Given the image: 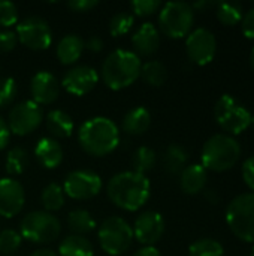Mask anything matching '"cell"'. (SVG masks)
<instances>
[{
	"label": "cell",
	"mask_w": 254,
	"mask_h": 256,
	"mask_svg": "<svg viewBox=\"0 0 254 256\" xmlns=\"http://www.w3.org/2000/svg\"><path fill=\"white\" fill-rule=\"evenodd\" d=\"M64 195L76 201L91 200L102 190V178L88 170H76L67 174L63 183Z\"/></svg>",
	"instance_id": "cell-12"
},
{
	"label": "cell",
	"mask_w": 254,
	"mask_h": 256,
	"mask_svg": "<svg viewBox=\"0 0 254 256\" xmlns=\"http://www.w3.org/2000/svg\"><path fill=\"white\" fill-rule=\"evenodd\" d=\"M157 164V154L153 148L150 147H139L133 152L132 159H130V165H132V171L145 176L147 172L153 171V168Z\"/></svg>",
	"instance_id": "cell-27"
},
{
	"label": "cell",
	"mask_w": 254,
	"mask_h": 256,
	"mask_svg": "<svg viewBox=\"0 0 254 256\" xmlns=\"http://www.w3.org/2000/svg\"><path fill=\"white\" fill-rule=\"evenodd\" d=\"M34 156L43 168L54 170L63 162V148L57 140L43 136L34 147Z\"/></svg>",
	"instance_id": "cell-19"
},
{
	"label": "cell",
	"mask_w": 254,
	"mask_h": 256,
	"mask_svg": "<svg viewBox=\"0 0 254 256\" xmlns=\"http://www.w3.org/2000/svg\"><path fill=\"white\" fill-rule=\"evenodd\" d=\"M18 93V87L13 78L10 76H3L0 78V108L9 106Z\"/></svg>",
	"instance_id": "cell-35"
},
{
	"label": "cell",
	"mask_w": 254,
	"mask_h": 256,
	"mask_svg": "<svg viewBox=\"0 0 254 256\" xmlns=\"http://www.w3.org/2000/svg\"><path fill=\"white\" fill-rule=\"evenodd\" d=\"M81 148L90 156L102 158L112 153L120 144V129L108 117H93L84 122L78 130Z\"/></svg>",
	"instance_id": "cell-2"
},
{
	"label": "cell",
	"mask_w": 254,
	"mask_h": 256,
	"mask_svg": "<svg viewBox=\"0 0 254 256\" xmlns=\"http://www.w3.org/2000/svg\"><path fill=\"white\" fill-rule=\"evenodd\" d=\"M102 48H103V40L100 36L93 34L87 40H84V50H88L91 52H100Z\"/></svg>",
	"instance_id": "cell-42"
},
{
	"label": "cell",
	"mask_w": 254,
	"mask_h": 256,
	"mask_svg": "<svg viewBox=\"0 0 254 256\" xmlns=\"http://www.w3.org/2000/svg\"><path fill=\"white\" fill-rule=\"evenodd\" d=\"M18 44V38H16V33L6 28V30H1L0 32V52H9L12 50H15Z\"/></svg>",
	"instance_id": "cell-38"
},
{
	"label": "cell",
	"mask_w": 254,
	"mask_h": 256,
	"mask_svg": "<svg viewBox=\"0 0 254 256\" xmlns=\"http://www.w3.org/2000/svg\"><path fill=\"white\" fill-rule=\"evenodd\" d=\"M97 4H99L97 0H70V2H67V6L75 12H88L93 8H96Z\"/></svg>",
	"instance_id": "cell-41"
},
{
	"label": "cell",
	"mask_w": 254,
	"mask_h": 256,
	"mask_svg": "<svg viewBox=\"0 0 254 256\" xmlns=\"http://www.w3.org/2000/svg\"><path fill=\"white\" fill-rule=\"evenodd\" d=\"M25 204V192L19 182L6 177L0 178V216L10 219L21 213Z\"/></svg>",
	"instance_id": "cell-16"
},
{
	"label": "cell",
	"mask_w": 254,
	"mask_h": 256,
	"mask_svg": "<svg viewBox=\"0 0 254 256\" xmlns=\"http://www.w3.org/2000/svg\"><path fill=\"white\" fill-rule=\"evenodd\" d=\"M28 166V153L22 147H13L9 150L4 162L6 172L9 176H19Z\"/></svg>",
	"instance_id": "cell-30"
},
{
	"label": "cell",
	"mask_w": 254,
	"mask_h": 256,
	"mask_svg": "<svg viewBox=\"0 0 254 256\" xmlns=\"http://www.w3.org/2000/svg\"><path fill=\"white\" fill-rule=\"evenodd\" d=\"M226 222L235 237L254 243V194H243L226 208Z\"/></svg>",
	"instance_id": "cell-5"
},
{
	"label": "cell",
	"mask_w": 254,
	"mask_h": 256,
	"mask_svg": "<svg viewBox=\"0 0 254 256\" xmlns=\"http://www.w3.org/2000/svg\"><path fill=\"white\" fill-rule=\"evenodd\" d=\"M241 30L244 33L246 38L249 39H254V8L250 9L247 14L243 15L241 20Z\"/></svg>",
	"instance_id": "cell-39"
},
{
	"label": "cell",
	"mask_w": 254,
	"mask_h": 256,
	"mask_svg": "<svg viewBox=\"0 0 254 256\" xmlns=\"http://www.w3.org/2000/svg\"><path fill=\"white\" fill-rule=\"evenodd\" d=\"M60 256H94V248L82 236H67L58 246Z\"/></svg>",
	"instance_id": "cell-24"
},
{
	"label": "cell",
	"mask_w": 254,
	"mask_h": 256,
	"mask_svg": "<svg viewBox=\"0 0 254 256\" xmlns=\"http://www.w3.org/2000/svg\"><path fill=\"white\" fill-rule=\"evenodd\" d=\"M10 140V130L7 128V123L0 117V150H3Z\"/></svg>",
	"instance_id": "cell-43"
},
{
	"label": "cell",
	"mask_w": 254,
	"mask_h": 256,
	"mask_svg": "<svg viewBox=\"0 0 254 256\" xmlns=\"http://www.w3.org/2000/svg\"><path fill=\"white\" fill-rule=\"evenodd\" d=\"M133 52L136 56H153L160 45V32L153 22H144L132 36Z\"/></svg>",
	"instance_id": "cell-18"
},
{
	"label": "cell",
	"mask_w": 254,
	"mask_h": 256,
	"mask_svg": "<svg viewBox=\"0 0 254 256\" xmlns=\"http://www.w3.org/2000/svg\"><path fill=\"white\" fill-rule=\"evenodd\" d=\"M97 237L99 244L105 254L118 256L130 249L133 243V230L123 218L112 216L103 220Z\"/></svg>",
	"instance_id": "cell-8"
},
{
	"label": "cell",
	"mask_w": 254,
	"mask_h": 256,
	"mask_svg": "<svg viewBox=\"0 0 254 256\" xmlns=\"http://www.w3.org/2000/svg\"><path fill=\"white\" fill-rule=\"evenodd\" d=\"M214 4H217V3L216 2H198L195 4H192V8H193V10L195 9H207V8L214 6Z\"/></svg>",
	"instance_id": "cell-45"
},
{
	"label": "cell",
	"mask_w": 254,
	"mask_h": 256,
	"mask_svg": "<svg viewBox=\"0 0 254 256\" xmlns=\"http://www.w3.org/2000/svg\"><path fill=\"white\" fill-rule=\"evenodd\" d=\"M189 154L180 144H171L163 154V168L168 174H181L187 166Z\"/></svg>",
	"instance_id": "cell-25"
},
{
	"label": "cell",
	"mask_w": 254,
	"mask_h": 256,
	"mask_svg": "<svg viewBox=\"0 0 254 256\" xmlns=\"http://www.w3.org/2000/svg\"><path fill=\"white\" fill-rule=\"evenodd\" d=\"M139 76L151 87H160L165 84L168 78V69L166 66L159 60H150L142 64Z\"/></svg>",
	"instance_id": "cell-28"
},
{
	"label": "cell",
	"mask_w": 254,
	"mask_h": 256,
	"mask_svg": "<svg viewBox=\"0 0 254 256\" xmlns=\"http://www.w3.org/2000/svg\"><path fill=\"white\" fill-rule=\"evenodd\" d=\"M30 256H57V255H55V252H54V250H51V249H39V250L33 252Z\"/></svg>",
	"instance_id": "cell-46"
},
{
	"label": "cell",
	"mask_w": 254,
	"mask_h": 256,
	"mask_svg": "<svg viewBox=\"0 0 254 256\" xmlns=\"http://www.w3.org/2000/svg\"><path fill=\"white\" fill-rule=\"evenodd\" d=\"M132 230L142 246H154L165 234V219L160 213L148 210L136 218Z\"/></svg>",
	"instance_id": "cell-15"
},
{
	"label": "cell",
	"mask_w": 254,
	"mask_h": 256,
	"mask_svg": "<svg viewBox=\"0 0 254 256\" xmlns=\"http://www.w3.org/2000/svg\"><path fill=\"white\" fill-rule=\"evenodd\" d=\"M241 147L240 142L229 135H214L211 136L202 148V166L208 171L214 172H225L235 166L240 160Z\"/></svg>",
	"instance_id": "cell-4"
},
{
	"label": "cell",
	"mask_w": 254,
	"mask_h": 256,
	"mask_svg": "<svg viewBox=\"0 0 254 256\" xmlns=\"http://www.w3.org/2000/svg\"><path fill=\"white\" fill-rule=\"evenodd\" d=\"M135 24V16L133 14L130 12H118L115 14L111 21H109V33L114 36V38H118V36H123V34H127L132 27Z\"/></svg>",
	"instance_id": "cell-33"
},
{
	"label": "cell",
	"mask_w": 254,
	"mask_h": 256,
	"mask_svg": "<svg viewBox=\"0 0 254 256\" xmlns=\"http://www.w3.org/2000/svg\"><path fill=\"white\" fill-rule=\"evenodd\" d=\"M214 117L223 130L234 135L243 134L252 123L250 111L231 94L220 96L214 106Z\"/></svg>",
	"instance_id": "cell-9"
},
{
	"label": "cell",
	"mask_w": 254,
	"mask_h": 256,
	"mask_svg": "<svg viewBox=\"0 0 254 256\" xmlns=\"http://www.w3.org/2000/svg\"><path fill=\"white\" fill-rule=\"evenodd\" d=\"M84 51V39L75 33L66 34L57 45L55 54L61 64H73L76 63Z\"/></svg>",
	"instance_id": "cell-21"
},
{
	"label": "cell",
	"mask_w": 254,
	"mask_h": 256,
	"mask_svg": "<svg viewBox=\"0 0 254 256\" xmlns=\"http://www.w3.org/2000/svg\"><path fill=\"white\" fill-rule=\"evenodd\" d=\"M186 51L189 58L199 66L211 63L217 52V40L214 33L204 27L190 32L186 40Z\"/></svg>",
	"instance_id": "cell-13"
},
{
	"label": "cell",
	"mask_w": 254,
	"mask_h": 256,
	"mask_svg": "<svg viewBox=\"0 0 254 256\" xmlns=\"http://www.w3.org/2000/svg\"><path fill=\"white\" fill-rule=\"evenodd\" d=\"M195 10L186 2H169L162 6L159 14V27L171 39H181L192 32Z\"/></svg>",
	"instance_id": "cell-6"
},
{
	"label": "cell",
	"mask_w": 254,
	"mask_h": 256,
	"mask_svg": "<svg viewBox=\"0 0 254 256\" xmlns=\"http://www.w3.org/2000/svg\"><path fill=\"white\" fill-rule=\"evenodd\" d=\"M99 82V74L88 64H78L66 70L61 80L63 88L73 96H84Z\"/></svg>",
	"instance_id": "cell-14"
},
{
	"label": "cell",
	"mask_w": 254,
	"mask_h": 256,
	"mask_svg": "<svg viewBox=\"0 0 254 256\" xmlns=\"http://www.w3.org/2000/svg\"><path fill=\"white\" fill-rule=\"evenodd\" d=\"M22 237L15 230H3L0 232V255H12L21 246Z\"/></svg>",
	"instance_id": "cell-34"
},
{
	"label": "cell",
	"mask_w": 254,
	"mask_h": 256,
	"mask_svg": "<svg viewBox=\"0 0 254 256\" xmlns=\"http://www.w3.org/2000/svg\"><path fill=\"white\" fill-rule=\"evenodd\" d=\"M67 225H69V230L75 236H82L84 237L85 234H90L91 231H94L96 220L87 210L78 208V210H73V212L69 213Z\"/></svg>",
	"instance_id": "cell-26"
},
{
	"label": "cell",
	"mask_w": 254,
	"mask_h": 256,
	"mask_svg": "<svg viewBox=\"0 0 254 256\" xmlns=\"http://www.w3.org/2000/svg\"><path fill=\"white\" fill-rule=\"evenodd\" d=\"M130 6L135 15L150 16L162 8V3L159 0H133Z\"/></svg>",
	"instance_id": "cell-37"
},
{
	"label": "cell",
	"mask_w": 254,
	"mask_h": 256,
	"mask_svg": "<svg viewBox=\"0 0 254 256\" xmlns=\"http://www.w3.org/2000/svg\"><path fill=\"white\" fill-rule=\"evenodd\" d=\"M40 202L45 208V212L52 213L61 210L64 206V190L57 183H49L43 188L40 194Z\"/></svg>",
	"instance_id": "cell-29"
},
{
	"label": "cell",
	"mask_w": 254,
	"mask_h": 256,
	"mask_svg": "<svg viewBox=\"0 0 254 256\" xmlns=\"http://www.w3.org/2000/svg\"><path fill=\"white\" fill-rule=\"evenodd\" d=\"M207 180H208L207 170L199 164H193V165H189L183 170L181 178H180V186H181L184 194L196 195V194L204 190Z\"/></svg>",
	"instance_id": "cell-20"
},
{
	"label": "cell",
	"mask_w": 254,
	"mask_h": 256,
	"mask_svg": "<svg viewBox=\"0 0 254 256\" xmlns=\"http://www.w3.org/2000/svg\"><path fill=\"white\" fill-rule=\"evenodd\" d=\"M142 62L130 50L118 48L106 56L102 64V80L111 90H123L132 86L141 74Z\"/></svg>",
	"instance_id": "cell-3"
},
{
	"label": "cell",
	"mask_w": 254,
	"mask_h": 256,
	"mask_svg": "<svg viewBox=\"0 0 254 256\" xmlns=\"http://www.w3.org/2000/svg\"><path fill=\"white\" fill-rule=\"evenodd\" d=\"M250 126L254 129V116H252V123H250Z\"/></svg>",
	"instance_id": "cell-48"
},
{
	"label": "cell",
	"mask_w": 254,
	"mask_h": 256,
	"mask_svg": "<svg viewBox=\"0 0 254 256\" xmlns=\"http://www.w3.org/2000/svg\"><path fill=\"white\" fill-rule=\"evenodd\" d=\"M43 120V112L40 105L33 100H24L16 104L7 117V128L10 134L24 136L34 132Z\"/></svg>",
	"instance_id": "cell-11"
},
{
	"label": "cell",
	"mask_w": 254,
	"mask_h": 256,
	"mask_svg": "<svg viewBox=\"0 0 254 256\" xmlns=\"http://www.w3.org/2000/svg\"><path fill=\"white\" fill-rule=\"evenodd\" d=\"M151 124V114L145 106H135L129 110L123 118V130L127 135H142L148 130Z\"/></svg>",
	"instance_id": "cell-22"
},
{
	"label": "cell",
	"mask_w": 254,
	"mask_h": 256,
	"mask_svg": "<svg viewBox=\"0 0 254 256\" xmlns=\"http://www.w3.org/2000/svg\"><path fill=\"white\" fill-rule=\"evenodd\" d=\"M151 195V184L147 176L124 171L115 174L108 183V198L118 208L136 212L142 208Z\"/></svg>",
	"instance_id": "cell-1"
},
{
	"label": "cell",
	"mask_w": 254,
	"mask_h": 256,
	"mask_svg": "<svg viewBox=\"0 0 254 256\" xmlns=\"http://www.w3.org/2000/svg\"><path fill=\"white\" fill-rule=\"evenodd\" d=\"M243 6L238 2H219L217 18L225 26H235L243 20Z\"/></svg>",
	"instance_id": "cell-31"
},
{
	"label": "cell",
	"mask_w": 254,
	"mask_h": 256,
	"mask_svg": "<svg viewBox=\"0 0 254 256\" xmlns=\"http://www.w3.org/2000/svg\"><path fill=\"white\" fill-rule=\"evenodd\" d=\"M243 178H244L246 184L252 190H254V156L249 158L243 164Z\"/></svg>",
	"instance_id": "cell-40"
},
{
	"label": "cell",
	"mask_w": 254,
	"mask_h": 256,
	"mask_svg": "<svg viewBox=\"0 0 254 256\" xmlns=\"http://www.w3.org/2000/svg\"><path fill=\"white\" fill-rule=\"evenodd\" d=\"M250 256H254V246H253V249H252V254H250Z\"/></svg>",
	"instance_id": "cell-49"
},
{
	"label": "cell",
	"mask_w": 254,
	"mask_h": 256,
	"mask_svg": "<svg viewBox=\"0 0 254 256\" xmlns=\"http://www.w3.org/2000/svg\"><path fill=\"white\" fill-rule=\"evenodd\" d=\"M46 129L51 134V138H69L73 132V120L63 110H52L46 114Z\"/></svg>",
	"instance_id": "cell-23"
},
{
	"label": "cell",
	"mask_w": 254,
	"mask_h": 256,
	"mask_svg": "<svg viewBox=\"0 0 254 256\" xmlns=\"http://www.w3.org/2000/svg\"><path fill=\"white\" fill-rule=\"evenodd\" d=\"M18 22V9L9 0H0V27H10Z\"/></svg>",
	"instance_id": "cell-36"
},
{
	"label": "cell",
	"mask_w": 254,
	"mask_h": 256,
	"mask_svg": "<svg viewBox=\"0 0 254 256\" xmlns=\"http://www.w3.org/2000/svg\"><path fill=\"white\" fill-rule=\"evenodd\" d=\"M31 100L37 105H49L60 94V82L48 70H39L33 75L30 81Z\"/></svg>",
	"instance_id": "cell-17"
},
{
	"label": "cell",
	"mask_w": 254,
	"mask_h": 256,
	"mask_svg": "<svg viewBox=\"0 0 254 256\" xmlns=\"http://www.w3.org/2000/svg\"><path fill=\"white\" fill-rule=\"evenodd\" d=\"M189 256H225V249L217 240L201 238L189 248Z\"/></svg>",
	"instance_id": "cell-32"
},
{
	"label": "cell",
	"mask_w": 254,
	"mask_h": 256,
	"mask_svg": "<svg viewBox=\"0 0 254 256\" xmlns=\"http://www.w3.org/2000/svg\"><path fill=\"white\" fill-rule=\"evenodd\" d=\"M133 256H162V255H160L159 249H156L154 246H144V248H141L139 250H136Z\"/></svg>",
	"instance_id": "cell-44"
},
{
	"label": "cell",
	"mask_w": 254,
	"mask_h": 256,
	"mask_svg": "<svg viewBox=\"0 0 254 256\" xmlns=\"http://www.w3.org/2000/svg\"><path fill=\"white\" fill-rule=\"evenodd\" d=\"M61 232L60 220L48 212H31L22 220L19 234L24 240L36 244H48L58 238Z\"/></svg>",
	"instance_id": "cell-7"
},
{
	"label": "cell",
	"mask_w": 254,
	"mask_h": 256,
	"mask_svg": "<svg viewBox=\"0 0 254 256\" xmlns=\"http://www.w3.org/2000/svg\"><path fill=\"white\" fill-rule=\"evenodd\" d=\"M250 64H252V69H253L254 72V48L253 51H252V54H250Z\"/></svg>",
	"instance_id": "cell-47"
},
{
	"label": "cell",
	"mask_w": 254,
	"mask_h": 256,
	"mask_svg": "<svg viewBox=\"0 0 254 256\" xmlns=\"http://www.w3.org/2000/svg\"><path fill=\"white\" fill-rule=\"evenodd\" d=\"M18 42L33 51H43L52 42V30L42 16H27L16 24Z\"/></svg>",
	"instance_id": "cell-10"
}]
</instances>
